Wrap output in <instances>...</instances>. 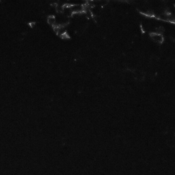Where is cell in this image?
Returning <instances> with one entry per match:
<instances>
[{
  "instance_id": "cell-1",
  "label": "cell",
  "mask_w": 175,
  "mask_h": 175,
  "mask_svg": "<svg viewBox=\"0 0 175 175\" xmlns=\"http://www.w3.org/2000/svg\"><path fill=\"white\" fill-rule=\"evenodd\" d=\"M150 37L154 42L158 44H161L164 42V37L161 34L152 33L150 34Z\"/></svg>"
},
{
  "instance_id": "cell-2",
  "label": "cell",
  "mask_w": 175,
  "mask_h": 175,
  "mask_svg": "<svg viewBox=\"0 0 175 175\" xmlns=\"http://www.w3.org/2000/svg\"><path fill=\"white\" fill-rule=\"evenodd\" d=\"M49 20V22L50 24H53L55 22V19L53 17L50 18Z\"/></svg>"
}]
</instances>
